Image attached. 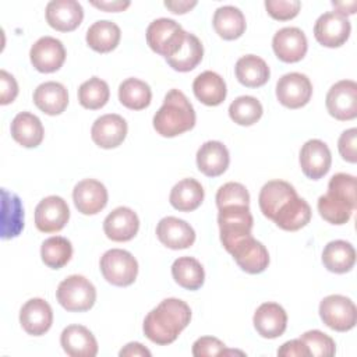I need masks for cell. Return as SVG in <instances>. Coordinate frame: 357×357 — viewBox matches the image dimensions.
Wrapping results in <instances>:
<instances>
[{
    "instance_id": "1",
    "label": "cell",
    "mask_w": 357,
    "mask_h": 357,
    "mask_svg": "<svg viewBox=\"0 0 357 357\" xmlns=\"http://www.w3.org/2000/svg\"><path fill=\"white\" fill-rule=\"evenodd\" d=\"M191 319L188 304L178 298H165L144 319L145 336L160 346L173 343Z\"/></svg>"
},
{
    "instance_id": "2",
    "label": "cell",
    "mask_w": 357,
    "mask_h": 357,
    "mask_svg": "<svg viewBox=\"0 0 357 357\" xmlns=\"http://www.w3.org/2000/svg\"><path fill=\"white\" fill-rule=\"evenodd\" d=\"M319 215L332 225H344L356 209V177L336 173L328 183L326 194L318 198Z\"/></svg>"
},
{
    "instance_id": "3",
    "label": "cell",
    "mask_w": 357,
    "mask_h": 357,
    "mask_svg": "<svg viewBox=\"0 0 357 357\" xmlns=\"http://www.w3.org/2000/svg\"><path fill=\"white\" fill-rule=\"evenodd\" d=\"M195 126V112L187 96L178 89H170L163 105L153 116V128L162 137L172 138L190 131Z\"/></svg>"
},
{
    "instance_id": "4",
    "label": "cell",
    "mask_w": 357,
    "mask_h": 357,
    "mask_svg": "<svg viewBox=\"0 0 357 357\" xmlns=\"http://www.w3.org/2000/svg\"><path fill=\"white\" fill-rule=\"evenodd\" d=\"M59 304L71 312H84L93 307L96 301L95 286L81 275H71L60 282L56 290Z\"/></svg>"
},
{
    "instance_id": "5",
    "label": "cell",
    "mask_w": 357,
    "mask_h": 357,
    "mask_svg": "<svg viewBox=\"0 0 357 357\" xmlns=\"http://www.w3.org/2000/svg\"><path fill=\"white\" fill-rule=\"evenodd\" d=\"M218 225L220 230V241L229 252L238 240L251 234L254 219L250 212V206L231 205L220 208Z\"/></svg>"
},
{
    "instance_id": "6",
    "label": "cell",
    "mask_w": 357,
    "mask_h": 357,
    "mask_svg": "<svg viewBox=\"0 0 357 357\" xmlns=\"http://www.w3.org/2000/svg\"><path fill=\"white\" fill-rule=\"evenodd\" d=\"M185 33L187 32L174 20L158 18L146 28V42L155 53L167 59L181 49Z\"/></svg>"
},
{
    "instance_id": "7",
    "label": "cell",
    "mask_w": 357,
    "mask_h": 357,
    "mask_svg": "<svg viewBox=\"0 0 357 357\" xmlns=\"http://www.w3.org/2000/svg\"><path fill=\"white\" fill-rule=\"evenodd\" d=\"M100 272L103 278L119 287L130 286L138 275V262L131 252L120 248L106 251L100 258Z\"/></svg>"
},
{
    "instance_id": "8",
    "label": "cell",
    "mask_w": 357,
    "mask_h": 357,
    "mask_svg": "<svg viewBox=\"0 0 357 357\" xmlns=\"http://www.w3.org/2000/svg\"><path fill=\"white\" fill-rule=\"evenodd\" d=\"M319 317L328 328L346 332L353 329L357 322V308L349 297L331 294L319 303Z\"/></svg>"
},
{
    "instance_id": "9",
    "label": "cell",
    "mask_w": 357,
    "mask_h": 357,
    "mask_svg": "<svg viewBox=\"0 0 357 357\" xmlns=\"http://www.w3.org/2000/svg\"><path fill=\"white\" fill-rule=\"evenodd\" d=\"M326 109L332 117L340 121L357 117V84L342 79L331 86L326 93Z\"/></svg>"
},
{
    "instance_id": "10",
    "label": "cell",
    "mask_w": 357,
    "mask_h": 357,
    "mask_svg": "<svg viewBox=\"0 0 357 357\" xmlns=\"http://www.w3.org/2000/svg\"><path fill=\"white\" fill-rule=\"evenodd\" d=\"M236 264L247 273L257 275L264 272L269 265V254L266 247L255 240L252 234L238 240L229 251Z\"/></svg>"
},
{
    "instance_id": "11",
    "label": "cell",
    "mask_w": 357,
    "mask_h": 357,
    "mask_svg": "<svg viewBox=\"0 0 357 357\" xmlns=\"http://www.w3.org/2000/svg\"><path fill=\"white\" fill-rule=\"evenodd\" d=\"M312 95L310 78L301 73H289L279 78L276 84L278 100L289 109H300L305 106Z\"/></svg>"
},
{
    "instance_id": "12",
    "label": "cell",
    "mask_w": 357,
    "mask_h": 357,
    "mask_svg": "<svg viewBox=\"0 0 357 357\" xmlns=\"http://www.w3.org/2000/svg\"><path fill=\"white\" fill-rule=\"evenodd\" d=\"M351 25L347 17L328 11L317 20L314 25V36L318 43L325 47H339L346 43L350 36Z\"/></svg>"
},
{
    "instance_id": "13",
    "label": "cell",
    "mask_w": 357,
    "mask_h": 357,
    "mask_svg": "<svg viewBox=\"0 0 357 357\" xmlns=\"http://www.w3.org/2000/svg\"><path fill=\"white\" fill-rule=\"evenodd\" d=\"M70 219L67 202L57 195L43 198L35 208V226L43 233L60 231Z\"/></svg>"
},
{
    "instance_id": "14",
    "label": "cell",
    "mask_w": 357,
    "mask_h": 357,
    "mask_svg": "<svg viewBox=\"0 0 357 357\" xmlns=\"http://www.w3.org/2000/svg\"><path fill=\"white\" fill-rule=\"evenodd\" d=\"M29 59L39 73H54L66 60V49L59 39L53 36H42L32 45Z\"/></svg>"
},
{
    "instance_id": "15",
    "label": "cell",
    "mask_w": 357,
    "mask_h": 357,
    "mask_svg": "<svg viewBox=\"0 0 357 357\" xmlns=\"http://www.w3.org/2000/svg\"><path fill=\"white\" fill-rule=\"evenodd\" d=\"M272 47L279 60L284 63H297L305 56L308 43L300 28L286 26L273 35Z\"/></svg>"
},
{
    "instance_id": "16",
    "label": "cell",
    "mask_w": 357,
    "mask_h": 357,
    "mask_svg": "<svg viewBox=\"0 0 357 357\" xmlns=\"http://www.w3.org/2000/svg\"><path fill=\"white\" fill-rule=\"evenodd\" d=\"M332 163L328 145L321 139H308L300 149V166L303 173L311 180L324 177Z\"/></svg>"
},
{
    "instance_id": "17",
    "label": "cell",
    "mask_w": 357,
    "mask_h": 357,
    "mask_svg": "<svg viewBox=\"0 0 357 357\" xmlns=\"http://www.w3.org/2000/svg\"><path fill=\"white\" fill-rule=\"evenodd\" d=\"M127 130V123L121 116L109 113L95 120L91 128V137L98 146L112 149L117 148L126 139Z\"/></svg>"
},
{
    "instance_id": "18",
    "label": "cell",
    "mask_w": 357,
    "mask_h": 357,
    "mask_svg": "<svg viewBox=\"0 0 357 357\" xmlns=\"http://www.w3.org/2000/svg\"><path fill=\"white\" fill-rule=\"evenodd\" d=\"M73 199L75 208L82 215H96L107 204V190L100 181L85 178L75 184Z\"/></svg>"
},
{
    "instance_id": "19",
    "label": "cell",
    "mask_w": 357,
    "mask_h": 357,
    "mask_svg": "<svg viewBox=\"0 0 357 357\" xmlns=\"http://www.w3.org/2000/svg\"><path fill=\"white\" fill-rule=\"evenodd\" d=\"M84 8L75 0H52L46 6L47 24L60 32H71L79 26Z\"/></svg>"
},
{
    "instance_id": "20",
    "label": "cell",
    "mask_w": 357,
    "mask_h": 357,
    "mask_svg": "<svg viewBox=\"0 0 357 357\" xmlns=\"http://www.w3.org/2000/svg\"><path fill=\"white\" fill-rule=\"evenodd\" d=\"M156 236L163 245L172 250L188 248L195 241V231L190 223L176 216L160 219L156 226Z\"/></svg>"
},
{
    "instance_id": "21",
    "label": "cell",
    "mask_w": 357,
    "mask_h": 357,
    "mask_svg": "<svg viewBox=\"0 0 357 357\" xmlns=\"http://www.w3.org/2000/svg\"><path fill=\"white\" fill-rule=\"evenodd\" d=\"M20 324L22 329L32 336L46 333L53 324V311L43 298L28 300L20 311Z\"/></svg>"
},
{
    "instance_id": "22",
    "label": "cell",
    "mask_w": 357,
    "mask_h": 357,
    "mask_svg": "<svg viewBox=\"0 0 357 357\" xmlns=\"http://www.w3.org/2000/svg\"><path fill=\"white\" fill-rule=\"evenodd\" d=\"M138 229L139 219L137 213L127 206L113 209L103 220V231L112 241H130L138 233Z\"/></svg>"
},
{
    "instance_id": "23",
    "label": "cell",
    "mask_w": 357,
    "mask_h": 357,
    "mask_svg": "<svg viewBox=\"0 0 357 357\" xmlns=\"http://www.w3.org/2000/svg\"><path fill=\"white\" fill-rule=\"evenodd\" d=\"M252 322L262 337L276 339L286 331L287 314L278 303H264L257 308Z\"/></svg>"
},
{
    "instance_id": "24",
    "label": "cell",
    "mask_w": 357,
    "mask_h": 357,
    "mask_svg": "<svg viewBox=\"0 0 357 357\" xmlns=\"http://www.w3.org/2000/svg\"><path fill=\"white\" fill-rule=\"evenodd\" d=\"M63 350L71 357H95L98 342L92 332L82 325H68L60 336Z\"/></svg>"
},
{
    "instance_id": "25",
    "label": "cell",
    "mask_w": 357,
    "mask_h": 357,
    "mask_svg": "<svg viewBox=\"0 0 357 357\" xmlns=\"http://www.w3.org/2000/svg\"><path fill=\"white\" fill-rule=\"evenodd\" d=\"M24 229V208L18 195L8 190H1L0 237L3 240L17 237Z\"/></svg>"
},
{
    "instance_id": "26",
    "label": "cell",
    "mask_w": 357,
    "mask_h": 357,
    "mask_svg": "<svg viewBox=\"0 0 357 357\" xmlns=\"http://www.w3.org/2000/svg\"><path fill=\"white\" fill-rule=\"evenodd\" d=\"M296 195L297 192L290 183L283 180H271L265 183L259 191V209L265 218L273 220L278 211Z\"/></svg>"
},
{
    "instance_id": "27",
    "label": "cell",
    "mask_w": 357,
    "mask_h": 357,
    "mask_svg": "<svg viewBox=\"0 0 357 357\" xmlns=\"http://www.w3.org/2000/svg\"><path fill=\"white\" fill-rule=\"evenodd\" d=\"M230 163L227 148L220 141H206L197 152V166L208 177H218L226 172Z\"/></svg>"
},
{
    "instance_id": "28",
    "label": "cell",
    "mask_w": 357,
    "mask_h": 357,
    "mask_svg": "<svg viewBox=\"0 0 357 357\" xmlns=\"http://www.w3.org/2000/svg\"><path fill=\"white\" fill-rule=\"evenodd\" d=\"M33 103L39 110L49 116L61 114L68 105V93L63 84L47 81L33 91Z\"/></svg>"
},
{
    "instance_id": "29",
    "label": "cell",
    "mask_w": 357,
    "mask_h": 357,
    "mask_svg": "<svg viewBox=\"0 0 357 357\" xmlns=\"http://www.w3.org/2000/svg\"><path fill=\"white\" fill-rule=\"evenodd\" d=\"M15 142L24 148H36L43 141V126L39 117L29 112L18 113L10 126Z\"/></svg>"
},
{
    "instance_id": "30",
    "label": "cell",
    "mask_w": 357,
    "mask_h": 357,
    "mask_svg": "<svg viewBox=\"0 0 357 357\" xmlns=\"http://www.w3.org/2000/svg\"><path fill=\"white\" fill-rule=\"evenodd\" d=\"M195 98L206 106H218L226 99V82L215 71H204L192 82Z\"/></svg>"
},
{
    "instance_id": "31",
    "label": "cell",
    "mask_w": 357,
    "mask_h": 357,
    "mask_svg": "<svg viewBox=\"0 0 357 357\" xmlns=\"http://www.w3.org/2000/svg\"><path fill=\"white\" fill-rule=\"evenodd\" d=\"M311 219V208L304 198L298 195L289 199L275 215L273 222L286 231H296L304 227Z\"/></svg>"
},
{
    "instance_id": "32",
    "label": "cell",
    "mask_w": 357,
    "mask_h": 357,
    "mask_svg": "<svg viewBox=\"0 0 357 357\" xmlns=\"http://www.w3.org/2000/svg\"><path fill=\"white\" fill-rule=\"evenodd\" d=\"M236 77L247 88H258L268 82L271 71L264 59L255 54H247L237 60Z\"/></svg>"
},
{
    "instance_id": "33",
    "label": "cell",
    "mask_w": 357,
    "mask_h": 357,
    "mask_svg": "<svg viewBox=\"0 0 357 357\" xmlns=\"http://www.w3.org/2000/svg\"><path fill=\"white\" fill-rule=\"evenodd\" d=\"M356 262L354 247L344 240H335L325 245L322 251L324 266L333 273H346L351 271Z\"/></svg>"
},
{
    "instance_id": "34",
    "label": "cell",
    "mask_w": 357,
    "mask_h": 357,
    "mask_svg": "<svg viewBox=\"0 0 357 357\" xmlns=\"http://www.w3.org/2000/svg\"><path fill=\"white\" fill-rule=\"evenodd\" d=\"M120 38L121 32L119 25L109 20L96 21L86 31V43L98 53H109L114 50Z\"/></svg>"
},
{
    "instance_id": "35",
    "label": "cell",
    "mask_w": 357,
    "mask_h": 357,
    "mask_svg": "<svg viewBox=\"0 0 357 357\" xmlns=\"http://www.w3.org/2000/svg\"><path fill=\"white\" fill-rule=\"evenodd\" d=\"M169 201L180 212H191L204 201V188L195 178H183L170 191Z\"/></svg>"
},
{
    "instance_id": "36",
    "label": "cell",
    "mask_w": 357,
    "mask_h": 357,
    "mask_svg": "<svg viewBox=\"0 0 357 357\" xmlns=\"http://www.w3.org/2000/svg\"><path fill=\"white\" fill-rule=\"evenodd\" d=\"M213 28L225 40H234L245 31L244 14L234 6L219 7L213 14Z\"/></svg>"
},
{
    "instance_id": "37",
    "label": "cell",
    "mask_w": 357,
    "mask_h": 357,
    "mask_svg": "<svg viewBox=\"0 0 357 357\" xmlns=\"http://www.w3.org/2000/svg\"><path fill=\"white\" fill-rule=\"evenodd\" d=\"M172 276L178 286L187 290H198L205 280L201 262L192 257L177 258L172 265Z\"/></svg>"
},
{
    "instance_id": "38",
    "label": "cell",
    "mask_w": 357,
    "mask_h": 357,
    "mask_svg": "<svg viewBox=\"0 0 357 357\" xmlns=\"http://www.w3.org/2000/svg\"><path fill=\"white\" fill-rule=\"evenodd\" d=\"M204 56V46L201 40L194 35L187 32L185 40L181 46V49L172 57H167V64L180 73H187L194 70L202 60Z\"/></svg>"
},
{
    "instance_id": "39",
    "label": "cell",
    "mask_w": 357,
    "mask_h": 357,
    "mask_svg": "<svg viewBox=\"0 0 357 357\" xmlns=\"http://www.w3.org/2000/svg\"><path fill=\"white\" fill-rule=\"evenodd\" d=\"M152 91L149 85L138 78H127L119 86V100L131 110H142L149 106Z\"/></svg>"
},
{
    "instance_id": "40",
    "label": "cell",
    "mask_w": 357,
    "mask_h": 357,
    "mask_svg": "<svg viewBox=\"0 0 357 357\" xmlns=\"http://www.w3.org/2000/svg\"><path fill=\"white\" fill-rule=\"evenodd\" d=\"M40 257L46 266L52 269H60L73 257L71 241L61 236H53L46 238L40 247Z\"/></svg>"
},
{
    "instance_id": "41",
    "label": "cell",
    "mask_w": 357,
    "mask_h": 357,
    "mask_svg": "<svg viewBox=\"0 0 357 357\" xmlns=\"http://www.w3.org/2000/svg\"><path fill=\"white\" fill-rule=\"evenodd\" d=\"M110 96L109 85L106 81L92 77L82 82L78 88V102L82 107L89 110H98L103 107Z\"/></svg>"
},
{
    "instance_id": "42",
    "label": "cell",
    "mask_w": 357,
    "mask_h": 357,
    "mask_svg": "<svg viewBox=\"0 0 357 357\" xmlns=\"http://www.w3.org/2000/svg\"><path fill=\"white\" fill-rule=\"evenodd\" d=\"M262 105L254 96H238L229 106L230 119L238 126H252L262 116Z\"/></svg>"
},
{
    "instance_id": "43",
    "label": "cell",
    "mask_w": 357,
    "mask_h": 357,
    "mask_svg": "<svg viewBox=\"0 0 357 357\" xmlns=\"http://www.w3.org/2000/svg\"><path fill=\"white\" fill-rule=\"evenodd\" d=\"M300 340L307 346L310 356L331 357L336 351L335 340L318 329L304 332L300 336Z\"/></svg>"
},
{
    "instance_id": "44",
    "label": "cell",
    "mask_w": 357,
    "mask_h": 357,
    "mask_svg": "<svg viewBox=\"0 0 357 357\" xmlns=\"http://www.w3.org/2000/svg\"><path fill=\"white\" fill-rule=\"evenodd\" d=\"M231 205L250 206V194L247 188L240 183H226L216 192V206L218 209Z\"/></svg>"
},
{
    "instance_id": "45",
    "label": "cell",
    "mask_w": 357,
    "mask_h": 357,
    "mask_svg": "<svg viewBox=\"0 0 357 357\" xmlns=\"http://www.w3.org/2000/svg\"><path fill=\"white\" fill-rule=\"evenodd\" d=\"M265 8L273 20L287 21L298 14L301 3L298 0H266Z\"/></svg>"
},
{
    "instance_id": "46",
    "label": "cell",
    "mask_w": 357,
    "mask_h": 357,
    "mask_svg": "<svg viewBox=\"0 0 357 357\" xmlns=\"http://www.w3.org/2000/svg\"><path fill=\"white\" fill-rule=\"evenodd\" d=\"M356 144H357V128H349L343 131L337 141V148L340 156L349 162L356 163L357 162V152H356Z\"/></svg>"
},
{
    "instance_id": "47",
    "label": "cell",
    "mask_w": 357,
    "mask_h": 357,
    "mask_svg": "<svg viewBox=\"0 0 357 357\" xmlns=\"http://www.w3.org/2000/svg\"><path fill=\"white\" fill-rule=\"evenodd\" d=\"M225 351V343L212 336H202L197 339L192 344V356L206 357V356H219Z\"/></svg>"
},
{
    "instance_id": "48",
    "label": "cell",
    "mask_w": 357,
    "mask_h": 357,
    "mask_svg": "<svg viewBox=\"0 0 357 357\" xmlns=\"http://www.w3.org/2000/svg\"><path fill=\"white\" fill-rule=\"evenodd\" d=\"M18 95V84L15 78L6 70H0V103L8 105Z\"/></svg>"
},
{
    "instance_id": "49",
    "label": "cell",
    "mask_w": 357,
    "mask_h": 357,
    "mask_svg": "<svg viewBox=\"0 0 357 357\" xmlns=\"http://www.w3.org/2000/svg\"><path fill=\"white\" fill-rule=\"evenodd\" d=\"M278 356L282 357H307L310 356L307 346L300 339H293L283 343L278 349Z\"/></svg>"
},
{
    "instance_id": "50",
    "label": "cell",
    "mask_w": 357,
    "mask_h": 357,
    "mask_svg": "<svg viewBox=\"0 0 357 357\" xmlns=\"http://www.w3.org/2000/svg\"><path fill=\"white\" fill-rule=\"evenodd\" d=\"M120 357H151V351L142 346L138 342H131L127 343L120 351H119Z\"/></svg>"
},
{
    "instance_id": "51",
    "label": "cell",
    "mask_w": 357,
    "mask_h": 357,
    "mask_svg": "<svg viewBox=\"0 0 357 357\" xmlns=\"http://www.w3.org/2000/svg\"><path fill=\"white\" fill-rule=\"evenodd\" d=\"M197 6L195 0H174V1H165V7L169 8L174 14H184L188 13L191 8Z\"/></svg>"
},
{
    "instance_id": "52",
    "label": "cell",
    "mask_w": 357,
    "mask_h": 357,
    "mask_svg": "<svg viewBox=\"0 0 357 357\" xmlns=\"http://www.w3.org/2000/svg\"><path fill=\"white\" fill-rule=\"evenodd\" d=\"M91 4L96 8L105 10V11H124L131 3L130 1H121V0H116V1H91Z\"/></svg>"
}]
</instances>
